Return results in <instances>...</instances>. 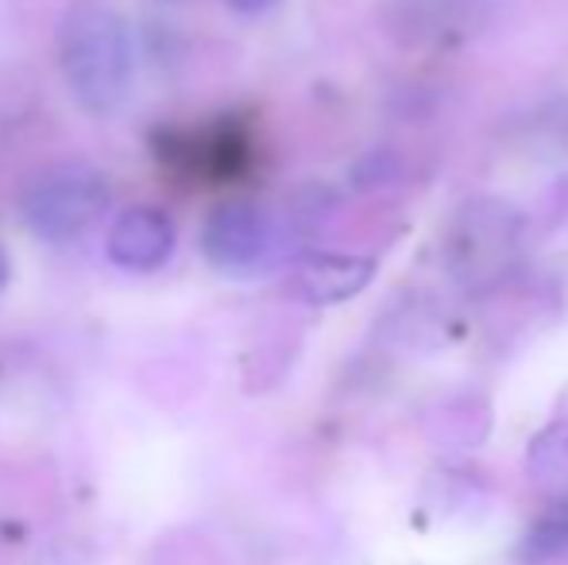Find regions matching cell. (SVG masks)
Returning a JSON list of instances; mask_svg holds the SVG:
<instances>
[{"instance_id":"ba28073f","label":"cell","mask_w":568,"mask_h":565,"mask_svg":"<svg viewBox=\"0 0 568 565\" xmlns=\"http://www.w3.org/2000/svg\"><path fill=\"white\" fill-rule=\"evenodd\" d=\"M225 4L240 16H263V12H271V8L283 4V0H225Z\"/></svg>"},{"instance_id":"52a82bcc","label":"cell","mask_w":568,"mask_h":565,"mask_svg":"<svg viewBox=\"0 0 568 565\" xmlns=\"http://www.w3.org/2000/svg\"><path fill=\"white\" fill-rule=\"evenodd\" d=\"M561 554H568V500H557L538 523H530L523 538L526 562H549Z\"/></svg>"},{"instance_id":"3957f363","label":"cell","mask_w":568,"mask_h":565,"mask_svg":"<svg viewBox=\"0 0 568 565\" xmlns=\"http://www.w3.org/2000/svg\"><path fill=\"white\" fill-rule=\"evenodd\" d=\"M275 229L263 205L255 202H225L210 213L202 229V252L217 272L240 275L267 260Z\"/></svg>"},{"instance_id":"6da1fadb","label":"cell","mask_w":568,"mask_h":565,"mask_svg":"<svg viewBox=\"0 0 568 565\" xmlns=\"http://www.w3.org/2000/svg\"><path fill=\"white\" fill-rule=\"evenodd\" d=\"M59 67L67 90L90 113H116L135 85V43L124 12L82 4L67 16L59 36Z\"/></svg>"},{"instance_id":"9c48e42d","label":"cell","mask_w":568,"mask_h":565,"mask_svg":"<svg viewBox=\"0 0 568 565\" xmlns=\"http://www.w3.org/2000/svg\"><path fill=\"white\" fill-rule=\"evenodd\" d=\"M4 283H8V256L0 252V286H4Z\"/></svg>"},{"instance_id":"7a4b0ae2","label":"cell","mask_w":568,"mask_h":565,"mask_svg":"<svg viewBox=\"0 0 568 565\" xmlns=\"http://www.w3.org/2000/svg\"><path fill=\"white\" fill-rule=\"evenodd\" d=\"M113 190L98 167L67 163L39 174L20 198V221L47 244H74L109 213Z\"/></svg>"},{"instance_id":"5b68a950","label":"cell","mask_w":568,"mask_h":565,"mask_svg":"<svg viewBox=\"0 0 568 565\" xmlns=\"http://www.w3.org/2000/svg\"><path fill=\"white\" fill-rule=\"evenodd\" d=\"M375 264L359 256H306L291 275V291L310 306H333L372 283Z\"/></svg>"},{"instance_id":"8992f818","label":"cell","mask_w":568,"mask_h":565,"mask_svg":"<svg viewBox=\"0 0 568 565\" xmlns=\"http://www.w3.org/2000/svg\"><path fill=\"white\" fill-rule=\"evenodd\" d=\"M530 481H538L557 500H568V423L541 430L530 442Z\"/></svg>"},{"instance_id":"277c9868","label":"cell","mask_w":568,"mask_h":565,"mask_svg":"<svg viewBox=\"0 0 568 565\" xmlns=\"http://www.w3.org/2000/svg\"><path fill=\"white\" fill-rule=\"evenodd\" d=\"M105 252L120 272H132V275L159 272L174 252L171 218L163 210H155V205H132V210H124L113 221Z\"/></svg>"}]
</instances>
